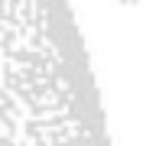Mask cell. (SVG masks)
<instances>
[{
	"label": "cell",
	"mask_w": 159,
	"mask_h": 146,
	"mask_svg": "<svg viewBox=\"0 0 159 146\" xmlns=\"http://www.w3.org/2000/svg\"><path fill=\"white\" fill-rule=\"evenodd\" d=\"M0 146H111L68 0H0Z\"/></svg>",
	"instance_id": "6da1fadb"
}]
</instances>
